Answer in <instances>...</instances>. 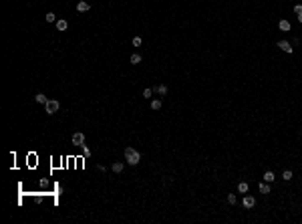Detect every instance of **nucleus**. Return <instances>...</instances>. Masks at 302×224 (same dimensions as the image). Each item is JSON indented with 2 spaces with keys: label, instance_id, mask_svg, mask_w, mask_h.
<instances>
[{
  "label": "nucleus",
  "instance_id": "obj_8",
  "mask_svg": "<svg viewBox=\"0 0 302 224\" xmlns=\"http://www.w3.org/2000/svg\"><path fill=\"white\" fill-rule=\"evenodd\" d=\"M123 168H125V164H123V162H115V164L111 166V170L115 172V174H121V172H123Z\"/></svg>",
  "mask_w": 302,
  "mask_h": 224
},
{
  "label": "nucleus",
  "instance_id": "obj_6",
  "mask_svg": "<svg viewBox=\"0 0 302 224\" xmlns=\"http://www.w3.org/2000/svg\"><path fill=\"white\" fill-rule=\"evenodd\" d=\"M89 8H91L89 2H85V0H79V4H77V10H79V12H87Z\"/></svg>",
  "mask_w": 302,
  "mask_h": 224
},
{
  "label": "nucleus",
  "instance_id": "obj_16",
  "mask_svg": "<svg viewBox=\"0 0 302 224\" xmlns=\"http://www.w3.org/2000/svg\"><path fill=\"white\" fill-rule=\"evenodd\" d=\"M45 18H46V22H56V14H55V12H46Z\"/></svg>",
  "mask_w": 302,
  "mask_h": 224
},
{
  "label": "nucleus",
  "instance_id": "obj_14",
  "mask_svg": "<svg viewBox=\"0 0 302 224\" xmlns=\"http://www.w3.org/2000/svg\"><path fill=\"white\" fill-rule=\"evenodd\" d=\"M129 61H131V65H139V63H141V55H137V53H135V55H131V59H129Z\"/></svg>",
  "mask_w": 302,
  "mask_h": 224
},
{
  "label": "nucleus",
  "instance_id": "obj_19",
  "mask_svg": "<svg viewBox=\"0 0 302 224\" xmlns=\"http://www.w3.org/2000/svg\"><path fill=\"white\" fill-rule=\"evenodd\" d=\"M228 202H230V204H236V202H238L236 194H228Z\"/></svg>",
  "mask_w": 302,
  "mask_h": 224
},
{
  "label": "nucleus",
  "instance_id": "obj_3",
  "mask_svg": "<svg viewBox=\"0 0 302 224\" xmlns=\"http://www.w3.org/2000/svg\"><path fill=\"white\" fill-rule=\"evenodd\" d=\"M278 49H282L286 55H292V53H294V49H292V45L288 43V41H278Z\"/></svg>",
  "mask_w": 302,
  "mask_h": 224
},
{
  "label": "nucleus",
  "instance_id": "obj_10",
  "mask_svg": "<svg viewBox=\"0 0 302 224\" xmlns=\"http://www.w3.org/2000/svg\"><path fill=\"white\" fill-rule=\"evenodd\" d=\"M56 28H58V30H67V28H68V22L61 18V20H56Z\"/></svg>",
  "mask_w": 302,
  "mask_h": 224
},
{
  "label": "nucleus",
  "instance_id": "obj_7",
  "mask_svg": "<svg viewBox=\"0 0 302 224\" xmlns=\"http://www.w3.org/2000/svg\"><path fill=\"white\" fill-rule=\"evenodd\" d=\"M274 178H276V176H274V172H272V170L264 172V176H262V180H264V182H268V184H272V182H274Z\"/></svg>",
  "mask_w": 302,
  "mask_h": 224
},
{
  "label": "nucleus",
  "instance_id": "obj_20",
  "mask_svg": "<svg viewBox=\"0 0 302 224\" xmlns=\"http://www.w3.org/2000/svg\"><path fill=\"white\" fill-rule=\"evenodd\" d=\"M133 46H141V36H135L133 38Z\"/></svg>",
  "mask_w": 302,
  "mask_h": 224
},
{
  "label": "nucleus",
  "instance_id": "obj_13",
  "mask_svg": "<svg viewBox=\"0 0 302 224\" xmlns=\"http://www.w3.org/2000/svg\"><path fill=\"white\" fill-rule=\"evenodd\" d=\"M153 91H155V93H159V95H165V93H167V85H157Z\"/></svg>",
  "mask_w": 302,
  "mask_h": 224
},
{
  "label": "nucleus",
  "instance_id": "obj_1",
  "mask_svg": "<svg viewBox=\"0 0 302 224\" xmlns=\"http://www.w3.org/2000/svg\"><path fill=\"white\" fill-rule=\"evenodd\" d=\"M125 162L129 166H137L141 162V154L135 149V147H125Z\"/></svg>",
  "mask_w": 302,
  "mask_h": 224
},
{
  "label": "nucleus",
  "instance_id": "obj_9",
  "mask_svg": "<svg viewBox=\"0 0 302 224\" xmlns=\"http://www.w3.org/2000/svg\"><path fill=\"white\" fill-rule=\"evenodd\" d=\"M34 101H36V103H43V105H46L48 97H45V93H36V95H34Z\"/></svg>",
  "mask_w": 302,
  "mask_h": 224
},
{
  "label": "nucleus",
  "instance_id": "obj_2",
  "mask_svg": "<svg viewBox=\"0 0 302 224\" xmlns=\"http://www.w3.org/2000/svg\"><path fill=\"white\" fill-rule=\"evenodd\" d=\"M58 107H61V103H58L56 99H48L46 105H45V111L48 113V115H55V113L58 111Z\"/></svg>",
  "mask_w": 302,
  "mask_h": 224
},
{
  "label": "nucleus",
  "instance_id": "obj_11",
  "mask_svg": "<svg viewBox=\"0 0 302 224\" xmlns=\"http://www.w3.org/2000/svg\"><path fill=\"white\" fill-rule=\"evenodd\" d=\"M161 105H163V103H161V99H153V101H151V109H153V111H159V109H161Z\"/></svg>",
  "mask_w": 302,
  "mask_h": 224
},
{
  "label": "nucleus",
  "instance_id": "obj_22",
  "mask_svg": "<svg viewBox=\"0 0 302 224\" xmlns=\"http://www.w3.org/2000/svg\"><path fill=\"white\" fill-rule=\"evenodd\" d=\"M294 12L300 14V12H302V4H294Z\"/></svg>",
  "mask_w": 302,
  "mask_h": 224
},
{
  "label": "nucleus",
  "instance_id": "obj_15",
  "mask_svg": "<svg viewBox=\"0 0 302 224\" xmlns=\"http://www.w3.org/2000/svg\"><path fill=\"white\" fill-rule=\"evenodd\" d=\"M260 192H262V194H270V184H268V182L260 184Z\"/></svg>",
  "mask_w": 302,
  "mask_h": 224
},
{
  "label": "nucleus",
  "instance_id": "obj_17",
  "mask_svg": "<svg viewBox=\"0 0 302 224\" xmlns=\"http://www.w3.org/2000/svg\"><path fill=\"white\" fill-rule=\"evenodd\" d=\"M238 190L242 192V194H246V192H248V184H246V182H242V184H238Z\"/></svg>",
  "mask_w": 302,
  "mask_h": 224
},
{
  "label": "nucleus",
  "instance_id": "obj_4",
  "mask_svg": "<svg viewBox=\"0 0 302 224\" xmlns=\"http://www.w3.org/2000/svg\"><path fill=\"white\" fill-rule=\"evenodd\" d=\"M73 144L75 146H85V135L81 133V131H77V133L73 135Z\"/></svg>",
  "mask_w": 302,
  "mask_h": 224
},
{
  "label": "nucleus",
  "instance_id": "obj_5",
  "mask_svg": "<svg viewBox=\"0 0 302 224\" xmlns=\"http://www.w3.org/2000/svg\"><path fill=\"white\" fill-rule=\"evenodd\" d=\"M256 206V198L254 196H246L244 198V208H254Z\"/></svg>",
  "mask_w": 302,
  "mask_h": 224
},
{
  "label": "nucleus",
  "instance_id": "obj_18",
  "mask_svg": "<svg viewBox=\"0 0 302 224\" xmlns=\"http://www.w3.org/2000/svg\"><path fill=\"white\" fill-rule=\"evenodd\" d=\"M282 178L286 180V182H288V180H292V172H290V170H284V174H282Z\"/></svg>",
  "mask_w": 302,
  "mask_h": 224
},
{
  "label": "nucleus",
  "instance_id": "obj_12",
  "mask_svg": "<svg viewBox=\"0 0 302 224\" xmlns=\"http://www.w3.org/2000/svg\"><path fill=\"white\" fill-rule=\"evenodd\" d=\"M278 28H280V30H290V22H288V20H280Z\"/></svg>",
  "mask_w": 302,
  "mask_h": 224
},
{
  "label": "nucleus",
  "instance_id": "obj_23",
  "mask_svg": "<svg viewBox=\"0 0 302 224\" xmlns=\"http://www.w3.org/2000/svg\"><path fill=\"white\" fill-rule=\"evenodd\" d=\"M298 22L302 24V12H300V14H298Z\"/></svg>",
  "mask_w": 302,
  "mask_h": 224
},
{
  "label": "nucleus",
  "instance_id": "obj_21",
  "mask_svg": "<svg viewBox=\"0 0 302 224\" xmlns=\"http://www.w3.org/2000/svg\"><path fill=\"white\" fill-rule=\"evenodd\" d=\"M151 95H153V89H145V91H143V97H147V99H149Z\"/></svg>",
  "mask_w": 302,
  "mask_h": 224
}]
</instances>
